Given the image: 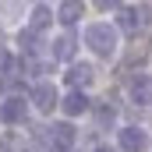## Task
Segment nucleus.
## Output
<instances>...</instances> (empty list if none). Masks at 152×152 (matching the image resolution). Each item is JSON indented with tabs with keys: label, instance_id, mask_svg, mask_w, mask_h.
I'll list each match as a JSON object with an SVG mask.
<instances>
[{
	"label": "nucleus",
	"instance_id": "f257e3e1",
	"mask_svg": "<svg viewBox=\"0 0 152 152\" xmlns=\"http://www.w3.org/2000/svg\"><path fill=\"white\" fill-rule=\"evenodd\" d=\"M85 42H88L92 53H99V57H113V53H117V28L106 25V21H96V25L85 28Z\"/></svg>",
	"mask_w": 152,
	"mask_h": 152
},
{
	"label": "nucleus",
	"instance_id": "f03ea898",
	"mask_svg": "<svg viewBox=\"0 0 152 152\" xmlns=\"http://www.w3.org/2000/svg\"><path fill=\"white\" fill-rule=\"evenodd\" d=\"M39 142L50 152H71V145H75V127H71V124H50V127L39 134Z\"/></svg>",
	"mask_w": 152,
	"mask_h": 152
},
{
	"label": "nucleus",
	"instance_id": "7ed1b4c3",
	"mask_svg": "<svg viewBox=\"0 0 152 152\" xmlns=\"http://www.w3.org/2000/svg\"><path fill=\"white\" fill-rule=\"evenodd\" d=\"M32 103H36V110H42V113H50L53 106H60V96H57L53 81H36L32 85Z\"/></svg>",
	"mask_w": 152,
	"mask_h": 152
},
{
	"label": "nucleus",
	"instance_id": "20e7f679",
	"mask_svg": "<svg viewBox=\"0 0 152 152\" xmlns=\"http://www.w3.org/2000/svg\"><path fill=\"white\" fill-rule=\"evenodd\" d=\"M127 96H131V103L149 106L152 103V78L149 75H131L127 78Z\"/></svg>",
	"mask_w": 152,
	"mask_h": 152
},
{
	"label": "nucleus",
	"instance_id": "39448f33",
	"mask_svg": "<svg viewBox=\"0 0 152 152\" xmlns=\"http://www.w3.org/2000/svg\"><path fill=\"white\" fill-rule=\"evenodd\" d=\"M120 149L124 152H145L149 149L145 127H120Z\"/></svg>",
	"mask_w": 152,
	"mask_h": 152
},
{
	"label": "nucleus",
	"instance_id": "423d86ee",
	"mask_svg": "<svg viewBox=\"0 0 152 152\" xmlns=\"http://www.w3.org/2000/svg\"><path fill=\"white\" fill-rule=\"evenodd\" d=\"M25 117H28V103H25L21 96H11V99L0 103V120H7V124H21Z\"/></svg>",
	"mask_w": 152,
	"mask_h": 152
},
{
	"label": "nucleus",
	"instance_id": "0eeeda50",
	"mask_svg": "<svg viewBox=\"0 0 152 152\" xmlns=\"http://www.w3.org/2000/svg\"><path fill=\"white\" fill-rule=\"evenodd\" d=\"M88 106H92V103H88V96H85V92H75V88H71V92H67V96L60 99V110H64L67 117H78V113H85Z\"/></svg>",
	"mask_w": 152,
	"mask_h": 152
},
{
	"label": "nucleus",
	"instance_id": "6e6552de",
	"mask_svg": "<svg viewBox=\"0 0 152 152\" xmlns=\"http://www.w3.org/2000/svg\"><path fill=\"white\" fill-rule=\"evenodd\" d=\"M92 78H96V71H92L88 64H71V67H67V85H71L75 92H81Z\"/></svg>",
	"mask_w": 152,
	"mask_h": 152
},
{
	"label": "nucleus",
	"instance_id": "1a4fd4ad",
	"mask_svg": "<svg viewBox=\"0 0 152 152\" xmlns=\"http://www.w3.org/2000/svg\"><path fill=\"white\" fill-rule=\"evenodd\" d=\"M117 21H120V28H124V32H131V36H134V32L145 25V11H138V7H124Z\"/></svg>",
	"mask_w": 152,
	"mask_h": 152
},
{
	"label": "nucleus",
	"instance_id": "9d476101",
	"mask_svg": "<svg viewBox=\"0 0 152 152\" xmlns=\"http://www.w3.org/2000/svg\"><path fill=\"white\" fill-rule=\"evenodd\" d=\"M75 50H78V39L75 36H60V39H53V50H50V53H53L57 60H71Z\"/></svg>",
	"mask_w": 152,
	"mask_h": 152
},
{
	"label": "nucleus",
	"instance_id": "9b49d317",
	"mask_svg": "<svg viewBox=\"0 0 152 152\" xmlns=\"http://www.w3.org/2000/svg\"><path fill=\"white\" fill-rule=\"evenodd\" d=\"M57 18H60L64 25H75L78 18H81V4H75V0H64V4L57 7Z\"/></svg>",
	"mask_w": 152,
	"mask_h": 152
},
{
	"label": "nucleus",
	"instance_id": "f8f14e48",
	"mask_svg": "<svg viewBox=\"0 0 152 152\" xmlns=\"http://www.w3.org/2000/svg\"><path fill=\"white\" fill-rule=\"evenodd\" d=\"M50 18H53L50 7H36V11H32V21H28V32H36V36H39V32L50 25Z\"/></svg>",
	"mask_w": 152,
	"mask_h": 152
},
{
	"label": "nucleus",
	"instance_id": "ddd939ff",
	"mask_svg": "<svg viewBox=\"0 0 152 152\" xmlns=\"http://www.w3.org/2000/svg\"><path fill=\"white\" fill-rule=\"evenodd\" d=\"M21 50L28 53V60H39L42 46H39V36H36V32H21Z\"/></svg>",
	"mask_w": 152,
	"mask_h": 152
},
{
	"label": "nucleus",
	"instance_id": "4468645a",
	"mask_svg": "<svg viewBox=\"0 0 152 152\" xmlns=\"http://www.w3.org/2000/svg\"><path fill=\"white\" fill-rule=\"evenodd\" d=\"M96 120L103 124V127H110L117 120V113H113V106H96Z\"/></svg>",
	"mask_w": 152,
	"mask_h": 152
},
{
	"label": "nucleus",
	"instance_id": "2eb2a0df",
	"mask_svg": "<svg viewBox=\"0 0 152 152\" xmlns=\"http://www.w3.org/2000/svg\"><path fill=\"white\" fill-rule=\"evenodd\" d=\"M92 152H117V149H113V145H96Z\"/></svg>",
	"mask_w": 152,
	"mask_h": 152
}]
</instances>
